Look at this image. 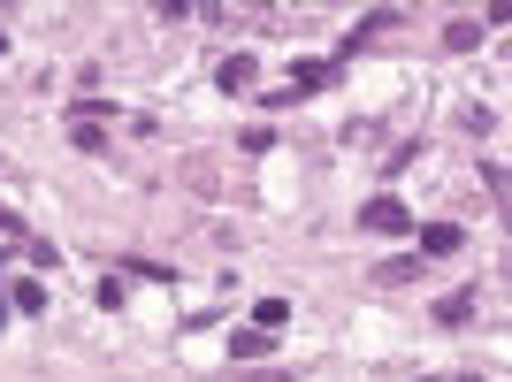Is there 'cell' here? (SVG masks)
<instances>
[{
    "instance_id": "cell-1",
    "label": "cell",
    "mask_w": 512,
    "mask_h": 382,
    "mask_svg": "<svg viewBox=\"0 0 512 382\" xmlns=\"http://www.w3.org/2000/svg\"><path fill=\"white\" fill-rule=\"evenodd\" d=\"M337 77V62H291V85H276L268 92V107H283V100H306V92H321Z\"/></svg>"
},
{
    "instance_id": "cell-2",
    "label": "cell",
    "mask_w": 512,
    "mask_h": 382,
    "mask_svg": "<svg viewBox=\"0 0 512 382\" xmlns=\"http://www.w3.org/2000/svg\"><path fill=\"white\" fill-rule=\"evenodd\" d=\"M360 230H375V237H406V230H413V214L398 207V199H367V207H360Z\"/></svg>"
},
{
    "instance_id": "cell-3",
    "label": "cell",
    "mask_w": 512,
    "mask_h": 382,
    "mask_svg": "<svg viewBox=\"0 0 512 382\" xmlns=\"http://www.w3.org/2000/svg\"><path fill=\"white\" fill-rule=\"evenodd\" d=\"M459 245H467L459 222H428V230H421V253H459Z\"/></svg>"
},
{
    "instance_id": "cell-4",
    "label": "cell",
    "mask_w": 512,
    "mask_h": 382,
    "mask_svg": "<svg viewBox=\"0 0 512 382\" xmlns=\"http://www.w3.org/2000/svg\"><path fill=\"white\" fill-rule=\"evenodd\" d=\"M214 85H222V92H245V85H253V54H230V62L214 69Z\"/></svg>"
},
{
    "instance_id": "cell-5",
    "label": "cell",
    "mask_w": 512,
    "mask_h": 382,
    "mask_svg": "<svg viewBox=\"0 0 512 382\" xmlns=\"http://www.w3.org/2000/svg\"><path fill=\"white\" fill-rule=\"evenodd\" d=\"M283 321H291V306H283V298H260V306H253V329H268V337H276Z\"/></svg>"
},
{
    "instance_id": "cell-6",
    "label": "cell",
    "mask_w": 512,
    "mask_h": 382,
    "mask_svg": "<svg viewBox=\"0 0 512 382\" xmlns=\"http://www.w3.org/2000/svg\"><path fill=\"white\" fill-rule=\"evenodd\" d=\"M268 344H276V337H268V329H237V337H230V352H237V360H260Z\"/></svg>"
},
{
    "instance_id": "cell-7",
    "label": "cell",
    "mask_w": 512,
    "mask_h": 382,
    "mask_svg": "<svg viewBox=\"0 0 512 382\" xmlns=\"http://www.w3.org/2000/svg\"><path fill=\"white\" fill-rule=\"evenodd\" d=\"M474 39H482V23H474V16H459V23H451V31H444V46H451V54H467Z\"/></svg>"
},
{
    "instance_id": "cell-8",
    "label": "cell",
    "mask_w": 512,
    "mask_h": 382,
    "mask_svg": "<svg viewBox=\"0 0 512 382\" xmlns=\"http://www.w3.org/2000/svg\"><path fill=\"white\" fill-rule=\"evenodd\" d=\"M16 306H23V314H46V283L23 276V283H16Z\"/></svg>"
},
{
    "instance_id": "cell-9",
    "label": "cell",
    "mask_w": 512,
    "mask_h": 382,
    "mask_svg": "<svg viewBox=\"0 0 512 382\" xmlns=\"http://www.w3.org/2000/svg\"><path fill=\"white\" fill-rule=\"evenodd\" d=\"M474 314V291H451V298H436V321H467Z\"/></svg>"
},
{
    "instance_id": "cell-10",
    "label": "cell",
    "mask_w": 512,
    "mask_h": 382,
    "mask_svg": "<svg viewBox=\"0 0 512 382\" xmlns=\"http://www.w3.org/2000/svg\"><path fill=\"white\" fill-rule=\"evenodd\" d=\"M69 138H77V153H107V130H100V123H77Z\"/></svg>"
},
{
    "instance_id": "cell-11",
    "label": "cell",
    "mask_w": 512,
    "mask_h": 382,
    "mask_svg": "<svg viewBox=\"0 0 512 382\" xmlns=\"http://www.w3.org/2000/svg\"><path fill=\"white\" fill-rule=\"evenodd\" d=\"M245 382H283V375H245Z\"/></svg>"
},
{
    "instance_id": "cell-12",
    "label": "cell",
    "mask_w": 512,
    "mask_h": 382,
    "mask_svg": "<svg viewBox=\"0 0 512 382\" xmlns=\"http://www.w3.org/2000/svg\"><path fill=\"white\" fill-rule=\"evenodd\" d=\"M459 382H482V375H459Z\"/></svg>"
}]
</instances>
